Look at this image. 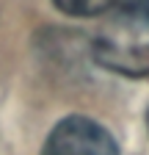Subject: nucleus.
Returning a JSON list of instances; mask_svg holds the SVG:
<instances>
[{
    "label": "nucleus",
    "mask_w": 149,
    "mask_h": 155,
    "mask_svg": "<svg viewBox=\"0 0 149 155\" xmlns=\"http://www.w3.org/2000/svg\"><path fill=\"white\" fill-rule=\"evenodd\" d=\"M94 58L124 78L149 81V0H124L108 11L94 39Z\"/></svg>",
    "instance_id": "nucleus-1"
},
{
    "label": "nucleus",
    "mask_w": 149,
    "mask_h": 155,
    "mask_svg": "<svg viewBox=\"0 0 149 155\" xmlns=\"http://www.w3.org/2000/svg\"><path fill=\"white\" fill-rule=\"evenodd\" d=\"M42 155H119L116 139L88 116H66L55 125Z\"/></svg>",
    "instance_id": "nucleus-2"
},
{
    "label": "nucleus",
    "mask_w": 149,
    "mask_h": 155,
    "mask_svg": "<svg viewBox=\"0 0 149 155\" xmlns=\"http://www.w3.org/2000/svg\"><path fill=\"white\" fill-rule=\"evenodd\" d=\"M64 14L72 17H100L116 6V0H52Z\"/></svg>",
    "instance_id": "nucleus-3"
},
{
    "label": "nucleus",
    "mask_w": 149,
    "mask_h": 155,
    "mask_svg": "<svg viewBox=\"0 0 149 155\" xmlns=\"http://www.w3.org/2000/svg\"><path fill=\"white\" fill-rule=\"evenodd\" d=\"M146 125H149V114H146Z\"/></svg>",
    "instance_id": "nucleus-4"
}]
</instances>
